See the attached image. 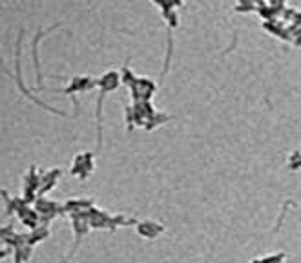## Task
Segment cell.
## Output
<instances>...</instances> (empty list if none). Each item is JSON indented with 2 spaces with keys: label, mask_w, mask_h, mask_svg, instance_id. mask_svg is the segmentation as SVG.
I'll return each mask as SVG.
<instances>
[{
  "label": "cell",
  "mask_w": 301,
  "mask_h": 263,
  "mask_svg": "<svg viewBox=\"0 0 301 263\" xmlns=\"http://www.w3.org/2000/svg\"><path fill=\"white\" fill-rule=\"evenodd\" d=\"M120 86V72L110 70L99 77V99H97V148L103 144V101L104 95Z\"/></svg>",
  "instance_id": "6da1fadb"
},
{
  "label": "cell",
  "mask_w": 301,
  "mask_h": 263,
  "mask_svg": "<svg viewBox=\"0 0 301 263\" xmlns=\"http://www.w3.org/2000/svg\"><path fill=\"white\" fill-rule=\"evenodd\" d=\"M35 210L40 214V225H48L53 217L60 214H66L64 210V203H59V201L48 200L46 196H39V200L33 203Z\"/></svg>",
  "instance_id": "7a4b0ae2"
},
{
  "label": "cell",
  "mask_w": 301,
  "mask_h": 263,
  "mask_svg": "<svg viewBox=\"0 0 301 263\" xmlns=\"http://www.w3.org/2000/svg\"><path fill=\"white\" fill-rule=\"evenodd\" d=\"M22 35H24V31H20L18 33V40H16V51H15V73H16V82H18V88L22 90V93L24 95H28L30 99H33L37 104H40L42 108H46L48 112H53V113H59V115H64L62 110H57V108H53V106H49V104H46L44 101H40L39 97L35 95V93H31L28 88L24 86V82H22V75H20V40H22Z\"/></svg>",
  "instance_id": "3957f363"
},
{
  "label": "cell",
  "mask_w": 301,
  "mask_h": 263,
  "mask_svg": "<svg viewBox=\"0 0 301 263\" xmlns=\"http://www.w3.org/2000/svg\"><path fill=\"white\" fill-rule=\"evenodd\" d=\"M157 90H159L157 82H153L148 77H137L134 86L130 88V93H132L134 103H137V101H151V97L155 95Z\"/></svg>",
  "instance_id": "277c9868"
},
{
  "label": "cell",
  "mask_w": 301,
  "mask_h": 263,
  "mask_svg": "<svg viewBox=\"0 0 301 263\" xmlns=\"http://www.w3.org/2000/svg\"><path fill=\"white\" fill-rule=\"evenodd\" d=\"M93 157H95L93 152H82V154H77V155L73 157V165H72V168H70V174L79 175L80 179H86L88 175L93 172V168H95Z\"/></svg>",
  "instance_id": "5b68a950"
},
{
  "label": "cell",
  "mask_w": 301,
  "mask_h": 263,
  "mask_svg": "<svg viewBox=\"0 0 301 263\" xmlns=\"http://www.w3.org/2000/svg\"><path fill=\"white\" fill-rule=\"evenodd\" d=\"M99 86V77H91V75H75L70 79V84L66 88H62L64 93H68V95L72 97V99H77L75 93H79V92H88V90H91V88Z\"/></svg>",
  "instance_id": "8992f818"
},
{
  "label": "cell",
  "mask_w": 301,
  "mask_h": 263,
  "mask_svg": "<svg viewBox=\"0 0 301 263\" xmlns=\"http://www.w3.org/2000/svg\"><path fill=\"white\" fill-rule=\"evenodd\" d=\"M134 106V115H135V126H143L146 124V121L150 119L153 113L157 112L153 106H151V101H137V103H132Z\"/></svg>",
  "instance_id": "52a82bcc"
},
{
  "label": "cell",
  "mask_w": 301,
  "mask_h": 263,
  "mask_svg": "<svg viewBox=\"0 0 301 263\" xmlns=\"http://www.w3.org/2000/svg\"><path fill=\"white\" fill-rule=\"evenodd\" d=\"M16 216H18V219L22 221V225H26L28 229H37L40 227V214L35 210V207H31L30 203H24L22 207L16 210Z\"/></svg>",
  "instance_id": "ba28073f"
},
{
  "label": "cell",
  "mask_w": 301,
  "mask_h": 263,
  "mask_svg": "<svg viewBox=\"0 0 301 263\" xmlns=\"http://www.w3.org/2000/svg\"><path fill=\"white\" fill-rule=\"evenodd\" d=\"M135 231H137L139 236H143V238L153 239L165 232V225L157 223L153 219H144V221H139V223L135 225Z\"/></svg>",
  "instance_id": "9c48e42d"
},
{
  "label": "cell",
  "mask_w": 301,
  "mask_h": 263,
  "mask_svg": "<svg viewBox=\"0 0 301 263\" xmlns=\"http://www.w3.org/2000/svg\"><path fill=\"white\" fill-rule=\"evenodd\" d=\"M60 175H62V170H60V168H57V167L51 168V170H48V172H42V183H40L39 196H46L51 188H55Z\"/></svg>",
  "instance_id": "30bf717a"
},
{
  "label": "cell",
  "mask_w": 301,
  "mask_h": 263,
  "mask_svg": "<svg viewBox=\"0 0 301 263\" xmlns=\"http://www.w3.org/2000/svg\"><path fill=\"white\" fill-rule=\"evenodd\" d=\"M95 207L93 200H88V198H79V200H68L64 203V210L66 214H80V212H88L90 208Z\"/></svg>",
  "instance_id": "8fae6325"
},
{
  "label": "cell",
  "mask_w": 301,
  "mask_h": 263,
  "mask_svg": "<svg viewBox=\"0 0 301 263\" xmlns=\"http://www.w3.org/2000/svg\"><path fill=\"white\" fill-rule=\"evenodd\" d=\"M57 26H59V22H55L53 26H49L48 30H40V31L35 33V37H33V61H35V70H37V82H39V88L42 86V73H40V64H39V40L46 35V33H49L51 30H55Z\"/></svg>",
  "instance_id": "7c38bea8"
},
{
  "label": "cell",
  "mask_w": 301,
  "mask_h": 263,
  "mask_svg": "<svg viewBox=\"0 0 301 263\" xmlns=\"http://www.w3.org/2000/svg\"><path fill=\"white\" fill-rule=\"evenodd\" d=\"M49 227L48 225H40V227H37V229H33L30 234H28V243L30 245H37V243H40V241H44V239L49 238Z\"/></svg>",
  "instance_id": "4fadbf2b"
},
{
  "label": "cell",
  "mask_w": 301,
  "mask_h": 263,
  "mask_svg": "<svg viewBox=\"0 0 301 263\" xmlns=\"http://www.w3.org/2000/svg\"><path fill=\"white\" fill-rule=\"evenodd\" d=\"M172 119H174V115H168V113H163V112H155L150 119L146 121L144 128H146L148 132H151V130H155L157 126H161V124H165V123H168V121H172Z\"/></svg>",
  "instance_id": "5bb4252c"
},
{
  "label": "cell",
  "mask_w": 301,
  "mask_h": 263,
  "mask_svg": "<svg viewBox=\"0 0 301 263\" xmlns=\"http://www.w3.org/2000/svg\"><path fill=\"white\" fill-rule=\"evenodd\" d=\"M137 80V75H135L132 70H130V64H124L122 68H120V84L122 86H126L128 90L134 86V82Z\"/></svg>",
  "instance_id": "9a60e30c"
},
{
  "label": "cell",
  "mask_w": 301,
  "mask_h": 263,
  "mask_svg": "<svg viewBox=\"0 0 301 263\" xmlns=\"http://www.w3.org/2000/svg\"><path fill=\"white\" fill-rule=\"evenodd\" d=\"M15 263H26L30 260V256L33 252V247L30 243H26V245H20V247H16L15 250Z\"/></svg>",
  "instance_id": "2e32d148"
},
{
  "label": "cell",
  "mask_w": 301,
  "mask_h": 263,
  "mask_svg": "<svg viewBox=\"0 0 301 263\" xmlns=\"http://www.w3.org/2000/svg\"><path fill=\"white\" fill-rule=\"evenodd\" d=\"M301 165V150H294L288 157V168L290 170H300Z\"/></svg>",
  "instance_id": "e0dca14e"
},
{
  "label": "cell",
  "mask_w": 301,
  "mask_h": 263,
  "mask_svg": "<svg viewBox=\"0 0 301 263\" xmlns=\"http://www.w3.org/2000/svg\"><path fill=\"white\" fill-rule=\"evenodd\" d=\"M124 113H126V124H128V130H134V128H135L134 106H132V104H128L126 108H124Z\"/></svg>",
  "instance_id": "ac0fdd59"
},
{
  "label": "cell",
  "mask_w": 301,
  "mask_h": 263,
  "mask_svg": "<svg viewBox=\"0 0 301 263\" xmlns=\"http://www.w3.org/2000/svg\"><path fill=\"white\" fill-rule=\"evenodd\" d=\"M234 8H236V11H252V9L257 8V4H254V2H238Z\"/></svg>",
  "instance_id": "d6986e66"
},
{
  "label": "cell",
  "mask_w": 301,
  "mask_h": 263,
  "mask_svg": "<svg viewBox=\"0 0 301 263\" xmlns=\"http://www.w3.org/2000/svg\"><path fill=\"white\" fill-rule=\"evenodd\" d=\"M300 168H301V165H300Z\"/></svg>",
  "instance_id": "ffe728a7"
}]
</instances>
